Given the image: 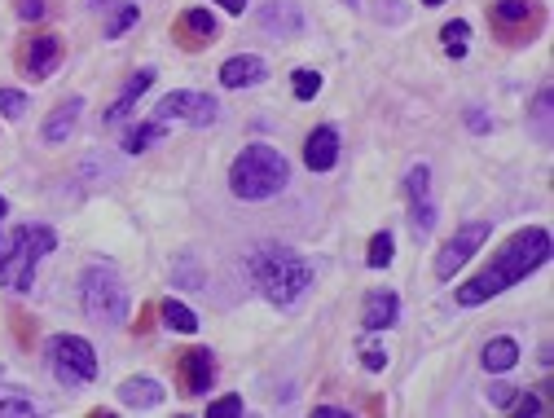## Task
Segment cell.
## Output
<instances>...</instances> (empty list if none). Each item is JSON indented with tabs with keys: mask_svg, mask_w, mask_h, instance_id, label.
Wrapping results in <instances>:
<instances>
[{
	"mask_svg": "<svg viewBox=\"0 0 554 418\" xmlns=\"http://www.w3.org/2000/svg\"><path fill=\"white\" fill-rule=\"evenodd\" d=\"M550 229L546 225H528V229H519V234L506 242L497 256L484 264L475 278H467L458 286V304L462 308H480V304H489L493 295H502V291H511V286H519L524 278H533V273L541 269V264L550 260Z\"/></svg>",
	"mask_w": 554,
	"mask_h": 418,
	"instance_id": "6da1fadb",
	"label": "cell"
},
{
	"mask_svg": "<svg viewBox=\"0 0 554 418\" xmlns=\"http://www.w3.org/2000/svg\"><path fill=\"white\" fill-rule=\"evenodd\" d=\"M247 273L260 286L264 300L277 308H295L308 286H313V264L286 247V242H260L247 256Z\"/></svg>",
	"mask_w": 554,
	"mask_h": 418,
	"instance_id": "7a4b0ae2",
	"label": "cell"
},
{
	"mask_svg": "<svg viewBox=\"0 0 554 418\" xmlns=\"http://www.w3.org/2000/svg\"><path fill=\"white\" fill-rule=\"evenodd\" d=\"M286 181H291V163L277 146H264V141H251L247 150L229 163V190L242 203H264V198L282 194Z\"/></svg>",
	"mask_w": 554,
	"mask_h": 418,
	"instance_id": "3957f363",
	"label": "cell"
},
{
	"mask_svg": "<svg viewBox=\"0 0 554 418\" xmlns=\"http://www.w3.org/2000/svg\"><path fill=\"white\" fill-rule=\"evenodd\" d=\"M58 247V234L49 225H18L14 234L5 238V256H0V282L9 291H31V278H36V264Z\"/></svg>",
	"mask_w": 554,
	"mask_h": 418,
	"instance_id": "277c9868",
	"label": "cell"
},
{
	"mask_svg": "<svg viewBox=\"0 0 554 418\" xmlns=\"http://www.w3.org/2000/svg\"><path fill=\"white\" fill-rule=\"evenodd\" d=\"M80 308L97 326H119L128 317V291L110 264H88L80 273Z\"/></svg>",
	"mask_w": 554,
	"mask_h": 418,
	"instance_id": "5b68a950",
	"label": "cell"
},
{
	"mask_svg": "<svg viewBox=\"0 0 554 418\" xmlns=\"http://www.w3.org/2000/svg\"><path fill=\"white\" fill-rule=\"evenodd\" d=\"M489 27H493V40L511 44H533L546 27V5L541 0H493L489 5Z\"/></svg>",
	"mask_w": 554,
	"mask_h": 418,
	"instance_id": "8992f818",
	"label": "cell"
},
{
	"mask_svg": "<svg viewBox=\"0 0 554 418\" xmlns=\"http://www.w3.org/2000/svg\"><path fill=\"white\" fill-rule=\"evenodd\" d=\"M44 357H49V370L62 388H84L97 379V348L84 335H53Z\"/></svg>",
	"mask_w": 554,
	"mask_h": 418,
	"instance_id": "52a82bcc",
	"label": "cell"
},
{
	"mask_svg": "<svg viewBox=\"0 0 554 418\" xmlns=\"http://www.w3.org/2000/svg\"><path fill=\"white\" fill-rule=\"evenodd\" d=\"M489 234H493V220H467V225H458V234H453L445 247H440V256H436V278L440 282L458 278L462 264H467L475 251L489 242Z\"/></svg>",
	"mask_w": 554,
	"mask_h": 418,
	"instance_id": "ba28073f",
	"label": "cell"
},
{
	"mask_svg": "<svg viewBox=\"0 0 554 418\" xmlns=\"http://www.w3.org/2000/svg\"><path fill=\"white\" fill-rule=\"evenodd\" d=\"M216 115H220V102L212 93H190V88H176V93H168L159 106H154V119H185V124H194V128H207V124H216Z\"/></svg>",
	"mask_w": 554,
	"mask_h": 418,
	"instance_id": "9c48e42d",
	"label": "cell"
},
{
	"mask_svg": "<svg viewBox=\"0 0 554 418\" xmlns=\"http://www.w3.org/2000/svg\"><path fill=\"white\" fill-rule=\"evenodd\" d=\"M62 66V40L58 36H31V40H22V49H18V71L27 75V80H49L53 71Z\"/></svg>",
	"mask_w": 554,
	"mask_h": 418,
	"instance_id": "30bf717a",
	"label": "cell"
},
{
	"mask_svg": "<svg viewBox=\"0 0 554 418\" xmlns=\"http://www.w3.org/2000/svg\"><path fill=\"white\" fill-rule=\"evenodd\" d=\"M405 198H409L414 234H431V225H436V198H431V168L427 163H418V168L405 172Z\"/></svg>",
	"mask_w": 554,
	"mask_h": 418,
	"instance_id": "8fae6325",
	"label": "cell"
},
{
	"mask_svg": "<svg viewBox=\"0 0 554 418\" xmlns=\"http://www.w3.org/2000/svg\"><path fill=\"white\" fill-rule=\"evenodd\" d=\"M176 379L185 396H207L216 388V352L212 348H190L176 361Z\"/></svg>",
	"mask_w": 554,
	"mask_h": 418,
	"instance_id": "7c38bea8",
	"label": "cell"
},
{
	"mask_svg": "<svg viewBox=\"0 0 554 418\" xmlns=\"http://www.w3.org/2000/svg\"><path fill=\"white\" fill-rule=\"evenodd\" d=\"M172 36L181 49H190V53H203L207 44H212L220 36V27H216V14L212 9H203V5H194V9H185L181 18L172 22Z\"/></svg>",
	"mask_w": 554,
	"mask_h": 418,
	"instance_id": "4fadbf2b",
	"label": "cell"
},
{
	"mask_svg": "<svg viewBox=\"0 0 554 418\" xmlns=\"http://www.w3.org/2000/svg\"><path fill=\"white\" fill-rule=\"evenodd\" d=\"M256 22L277 40L299 36V31H304V14H299V5H291V0H264V5L256 9Z\"/></svg>",
	"mask_w": 554,
	"mask_h": 418,
	"instance_id": "5bb4252c",
	"label": "cell"
},
{
	"mask_svg": "<svg viewBox=\"0 0 554 418\" xmlns=\"http://www.w3.org/2000/svg\"><path fill=\"white\" fill-rule=\"evenodd\" d=\"M304 163H308V172H330L339 163V132L330 128V124H317L313 132H308Z\"/></svg>",
	"mask_w": 554,
	"mask_h": 418,
	"instance_id": "9a60e30c",
	"label": "cell"
},
{
	"mask_svg": "<svg viewBox=\"0 0 554 418\" xmlns=\"http://www.w3.org/2000/svg\"><path fill=\"white\" fill-rule=\"evenodd\" d=\"M396 317H401V295H396V291H383V286H379V291L365 295V313H361L365 330H374V335H379V330H392Z\"/></svg>",
	"mask_w": 554,
	"mask_h": 418,
	"instance_id": "2e32d148",
	"label": "cell"
},
{
	"mask_svg": "<svg viewBox=\"0 0 554 418\" xmlns=\"http://www.w3.org/2000/svg\"><path fill=\"white\" fill-rule=\"evenodd\" d=\"M150 84H154V71H150V66H141V71H132V75H128V84L119 88V97H115V102L106 106L102 124L110 128V124H119V119H128V115H132V106L141 102V93H146Z\"/></svg>",
	"mask_w": 554,
	"mask_h": 418,
	"instance_id": "e0dca14e",
	"label": "cell"
},
{
	"mask_svg": "<svg viewBox=\"0 0 554 418\" xmlns=\"http://www.w3.org/2000/svg\"><path fill=\"white\" fill-rule=\"evenodd\" d=\"M80 110H84L80 97H62V102L49 110V119L40 124V137L49 141V146H62V141L75 132V124H80Z\"/></svg>",
	"mask_w": 554,
	"mask_h": 418,
	"instance_id": "ac0fdd59",
	"label": "cell"
},
{
	"mask_svg": "<svg viewBox=\"0 0 554 418\" xmlns=\"http://www.w3.org/2000/svg\"><path fill=\"white\" fill-rule=\"evenodd\" d=\"M119 405H124V410H159V405H163L159 379H146V374L124 379V383H119Z\"/></svg>",
	"mask_w": 554,
	"mask_h": 418,
	"instance_id": "d6986e66",
	"label": "cell"
},
{
	"mask_svg": "<svg viewBox=\"0 0 554 418\" xmlns=\"http://www.w3.org/2000/svg\"><path fill=\"white\" fill-rule=\"evenodd\" d=\"M264 75H269V66L256 53H238V58H229L220 66V84L225 88H251V84H264Z\"/></svg>",
	"mask_w": 554,
	"mask_h": 418,
	"instance_id": "ffe728a7",
	"label": "cell"
},
{
	"mask_svg": "<svg viewBox=\"0 0 554 418\" xmlns=\"http://www.w3.org/2000/svg\"><path fill=\"white\" fill-rule=\"evenodd\" d=\"M480 366L489 370V374L515 370V366H519V344H515L511 335H493L489 344H484V352H480Z\"/></svg>",
	"mask_w": 554,
	"mask_h": 418,
	"instance_id": "44dd1931",
	"label": "cell"
},
{
	"mask_svg": "<svg viewBox=\"0 0 554 418\" xmlns=\"http://www.w3.org/2000/svg\"><path fill=\"white\" fill-rule=\"evenodd\" d=\"M154 313H159L163 326L176 330V335H194V330H198V313H194L190 304H181V300H163Z\"/></svg>",
	"mask_w": 554,
	"mask_h": 418,
	"instance_id": "7402d4cb",
	"label": "cell"
},
{
	"mask_svg": "<svg viewBox=\"0 0 554 418\" xmlns=\"http://www.w3.org/2000/svg\"><path fill=\"white\" fill-rule=\"evenodd\" d=\"M163 132H168V128H163V119H146V124H132V128L124 132V150H128V154H146L150 146H159V141H163Z\"/></svg>",
	"mask_w": 554,
	"mask_h": 418,
	"instance_id": "603a6c76",
	"label": "cell"
},
{
	"mask_svg": "<svg viewBox=\"0 0 554 418\" xmlns=\"http://www.w3.org/2000/svg\"><path fill=\"white\" fill-rule=\"evenodd\" d=\"M440 44H445L449 58H467V49H471V22L467 18L445 22V27H440Z\"/></svg>",
	"mask_w": 554,
	"mask_h": 418,
	"instance_id": "cb8c5ba5",
	"label": "cell"
},
{
	"mask_svg": "<svg viewBox=\"0 0 554 418\" xmlns=\"http://www.w3.org/2000/svg\"><path fill=\"white\" fill-rule=\"evenodd\" d=\"M396 256V238H392V229H379V234L370 238V247H365V264L370 269H387Z\"/></svg>",
	"mask_w": 554,
	"mask_h": 418,
	"instance_id": "d4e9b609",
	"label": "cell"
},
{
	"mask_svg": "<svg viewBox=\"0 0 554 418\" xmlns=\"http://www.w3.org/2000/svg\"><path fill=\"white\" fill-rule=\"evenodd\" d=\"M515 418H541V414H550V401L546 396H537V392H524V388H515L511 396V405H506Z\"/></svg>",
	"mask_w": 554,
	"mask_h": 418,
	"instance_id": "484cf974",
	"label": "cell"
},
{
	"mask_svg": "<svg viewBox=\"0 0 554 418\" xmlns=\"http://www.w3.org/2000/svg\"><path fill=\"white\" fill-rule=\"evenodd\" d=\"M137 18H141L137 5H128V0H115V14L106 18V40H119L128 27H137Z\"/></svg>",
	"mask_w": 554,
	"mask_h": 418,
	"instance_id": "4316f807",
	"label": "cell"
},
{
	"mask_svg": "<svg viewBox=\"0 0 554 418\" xmlns=\"http://www.w3.org/2000/svg\"><path fill=\"white\" fill-rule=\"evenodd\" d=\"M291 88L299 102H313V97L321 93V71H313V66H299V71L291 75Z\"/></svg>",
	"mask_w": 554,
	"mask_h": 418,
	"instance_id": "83f0119b",
	"label": "cell"
},
{
	"mask_svg": "<svg viewBox=\"0 0 554 418\" xmlns=\"http://www.w3.org/2000/svg\"><path fill=\"white\" fill-rule=\"evenodd\" d=\"M14 14L22 22H44L53 14V0H14Z\"/></svg>",
	"mask_w": 554,
	"mask_h": 418,
	"instance_id": "f1b7e54d",
	"label": "cell"
},
{
	"mask_svg": "<svg viewBox=\"0 0 554 418\" xmlns=\"http://www.w3.org/2000/svg\"><path fill=\"white\" fill-rule=\"evenodd\" d=\"M0 115L5 119L27 115V93H18V88H0Z\"/></svg>",
	"mask_w": 554,
	"mask_h": 418,
	"instance_id": "f546056e",
	"label": "cell"
},
{
	"mask_svg": "<svg viewBox=\"0 0 554 418\" xmlns=\"http://www.w3.org/2000/svg\"><path fill=\"white\" fill-rule=\"evenodd\" d=\"M247 405H242V396L238 392H229V396H216L212 405H207V418H238Z\"/></svg>",
	"mask_w": 554,
	"mask_h": 418,
	"instance_id": "4dcf8cb0",
	"label": "cell"
},
{
	"mask_svg": "<svg viewBox=\"0 0 554 418\" xmlns=\"http://www.w3.org/2000/svg\"><path fill=\"white\" fill-rule=\"evenodd\" d=\"M0 414L5 418H31L36 414V401H27V396H0Z\"/></svg>",
	"mask_w": 554,
	"mask_h": 418,
	"instance_id": "1f68e13d",
	"label": "cell"
},
{
	"mask_svg": "<svg viewBox=\"0 0 554 418\" xmlns=\"http://www.w3.org/2000/svg\"><path fill=\"white\" fill-rule=\"evenodd\" d=\"M550 84H541V93H537V110H533V115H537V128H541V137H546V132H550Z\"/></svg>",
	"mask_w": 554,
	"mask_h": 418,
	"instance_id": "d6a6232c",
	"label": "cell"
},
{
	"mask_svg": "<svg viewBox=\"0 0 554 418\" xmlns=\"http://www.w3.org/2000/svg\"><path fill=\"white\" fill-rule=\"evenodd\" d=\"M361 366H365V370H370V374H379V370H387V352H383L379 344L361 348Z\"/></svg>",
	"mask_w": 554,
	"mask_h": 418,
	"instance_id": "836d02e7",
	"label": "cell"
},
{
	"mask_svg": "<svg viewBox=\"0 0 554 418\" xmlns=\"http://www.w3.org/2000/svg\"><path fill=\"white\" fill-rule=\"evenodd\" d=\"M511 396H515L511 383H502V379L489 383V405H493V410H506V405H511Z\"/></svg>",
	"mask_w": 554,
	"mask_h": 418,
	"instance_id": "e575fe53",
	"label": "cell"
},
{
	"mask_svg": "<svg viewBox=\"0 0 554 418\" xmlns=\"http://www.w3.org/2000/svg\"><path fill=\"white\" fill-rule=\"evenodd\" d=\"M467 124H471V132H489V115H484V110L475 106L471 115H467Z\"/></svg>",
	"mask_w": 554,
	"mask_h": 418,
	"instance_id": "d590c367",
	"label": "cell"
},
{
	"mask_svg": "<svg viewBox=\"0 0 554 418\" xmlns=\"http://www.w3.org/2000/svg\"><path fill=\"white\" fill-rule=\"evenodd\" d=\"M313 418H343V410L330 401H321V405H313Z\"/></svg>",
	"mask_w": 554,
	"mask_h": 418,
	"instance_id": "8d00e7d4",
	"label": "cell"
},
{
	"mask_svg": "<svg viewBox=\"0 0 554 418\" xmlns=\"http://www.w3.org/2000/svg\"><path fill=\"white\" fill-rule=\"evenodd\" d=\"M150 330H154V308L146 304V308H141V322H137V335H150Z\"/></svg>",
	"mask_w": 554,
	"mask_h": 418,
	"instance_id": "74e56055",
	"label": "cell"
},
{
	"mask_svg": "<svg viewBox=\"0 0 554 418\" xmlns=\"http://www.w3.org/2000/svg\"><path fill=\"white\" fill-rule=\"evenodd\" d=\"M225 14H247V0H216Z\"/></svg>",
	"mask_w": 554,
	"mask_h": 418,
	"instance_id": "f35d334b",
	"label": "cell"
},
{
	"mask_svg": "<svg viewBox=\"0 0 554 418\" xmlns=\"http://www.w3.org/2000/svg\"><path fill=\"white\" fill-rule=\"evenodd\" d=\"M9 216V203H5V198H0V220H5Z\"/></svg>",
	"mask_w": 554,
	"mask_h": 418,
	"instance_id": "ab89813d",
	"label": "cell"
},
{
	"mask_svg": "<svg viewBox=\"0 0 554 418\" xmlns=\"http://www.w3.org/2000/svg\"><path fill=\"white\" fill-rule=\"evenodd\" d=\"M423 5H427V9H431V5H449V0H423Z\"/></svg>",
	"mask_w": 554,
	"mask_h": 418,
	"instance_id": "60d3db41",
	"label": "cell"
},
{
	"mask_svg": "<svg viewBox=\"0 0 554 418\" xmlns=\"http://www.w3.org/2000/svg\"><path fill=\"white\" fill-rule=\"evenodd\" d=\"M0 256H5V238H0Z\"/></svg>",
	"mask_w": 554,
	"mask_h": 418,
	"instance_id": "b9f144b4",
	"label": "cell"
},
{
	"mask_svg": "<svg viewBox=\"0 0 554 418\" xmlns=\"http://www.w3.org/2000/svg\"><path fill=\"white\" fill-rule=\"evenodd\" d=\"M348 5H357V0H348Z\"/></svg>",
	"mask_w": 554,
	"mask_h": 418,
	"instance_id": "7bdbcfd3",
	"label": "cell"
}]
</instances>
